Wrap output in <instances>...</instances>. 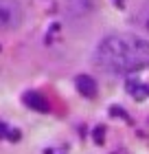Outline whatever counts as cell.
<instances>
[{
    "label": "cell",
    "instance_id": "7",
    "mask_svg": "<svg viewBox=\"0 0 149 154\" xmlns=\"http://www.w3.org/2000/svg\"><path fill=\"white\" fill-rule=\"evenodd\" d=\"M103 139H105V128H97L94 130V141L97 143H103Z\"/></svg>",
    "mask_w": 149,
    "mask_h": 154
},
{
    "label": "cell",
    "instance_id": "4",
    "mask_svg": "<svg viewBox=\"0 0 149 154\" xmlns=\"http://www.w3.org/2000/svg\"><path fill=\"white\" fill-rule=\"evenodd\" d=\"M24 103L29 108L33 110H37V112H48V101H46V97L44 95H40V93H26L24 95Z\"/></svg>",
    "mask_w": 149,
    "mask_h": 154
},
{
    "label": "cell",
    "instance_id": "3",
    "mask_svg": "<svg viewBox=\"0 0 149 154\" xmlns=\"http://www.w3.org/2000/svg\"><path fill=\"white\" fill-rule=\"evenodd\" d=\"M75 86H77V90H79V95L88 97V99L97 97V90H99V86H97V82L92 79L90 75H79V77L75 79Z\"/></svg>",
    "mask_w": 149,
    "mask_h": 154
},
{
    "label": "cell",
    "instance_id": "2",
    "mask_svg": "<svg viewBox=\"0 0 149 154\" xmlns=\"http://www.w3.org/2000/svg\"><path fill=\"white\" fill-rule=\"evenodd\" d=\"M24 20L20 0H0V31H16Z\"/></svg>",
    "mask_w": 149,
    "mask_h": 154
},
{
    "label": "cell",
    "instance_id": "1",
    "mask_svg": "<svg viewBox=\"0 0 149 154\" xmlns=\"http://www.w3.org/2000/svg\"><path fill=\"white\" fill-rule=\"evenodd\" d=\"M97 66L112 75H132L149 68V40L134 33H112L94 51Z\"/></svg>",
    "mask_w": 149,
    "mask_h": 154
},
{
    "label": "cell",
    "instance_id": "5",
    "mask_svg": "<svg viewBox=\"0 0 149 154\" xmlns=\"http://www.w3.org/2000/svg\"><path fill=\"white\" fill-rule=\"evenodd\" d=\"M127 93L134 95L136 99H147L149 97V86H145V84H140L136 79H127Z\"/></svg>",
    "mask_w": 149,
    "mask_h": 154
},
{
    "label": "cell",
    "instance_id": "6",
    "mask_svg": "<svg viewBox=\"0 0 149 154\" xmlns=\"http://www.w3.org/2000/svg\"><path fill=\"white\" fill-rule=\"evenodd\" d=\"M134 20H136V26L140 31L149 33V0L140 5V9H138V13H136V18H134Z\"/></svg>",
    "mask_w": 149,
    "mask_h": 154
}]
</instances>
